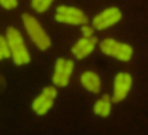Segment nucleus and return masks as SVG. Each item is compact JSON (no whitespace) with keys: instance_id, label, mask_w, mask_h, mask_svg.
Instances as JSON below:
<instances>
[{"instance_id":"nucleus-1","label":"nucleus","mask_w":148,"mask_h":135,"mask_svg":"<svg viewBox=\"0 0 148 135\" xmlns=\"http://www.w3.org/2000/svg\"><path fill=\"white\" fill-rule=\"evenodd\" d=\"M21 20L25 32L34 46L42 51L49 49L51 45L50 38L38 19L29 13H24Z\"/></svg>"},{"instance_id":"nucleus-2","label":"nucleus","mask_w":148,"mask_h":135,"mask_svg":"<svg viewBox=\"0 0 148 135\" xmlns=\"http://www.w3.org/2000/svg\"><path fill=\"white\" fill-rule=\"evenodd\" d=\"M4 37L9 46L11 58L14 64L23 66L29 63L31 55L24 38L18 29L14 27L8 28Z\"/></svg>"},{"instance_id":"nucleus-3","label":"nucleus","mask_w":148,"mask_h":135,"mask_svg":"<svg viewBox=\"0 0 148 135\" xmlns=\"http://www.w3.org/2000/svg\"><path fill=\"white\" fill-rule=\"evenodd\" d=\"M99 49L104 55L120 61H129L133 55L132 47L129 44L112 38L102 40Z\"/></svg>"},{"instance_id":"nucleus-4","label":"nucleus","mask_w":148,"mask_h":135,"mask_svg":"<svg viewBox=\"0 0 148 135\" xmlns=\"http://www.w3.org/2000/svg\"><path fill=\"white\" fill-rule=\"evenodd\" d=\"M55 18L59 23L71 26H82L88 22L87 16L82 10L65 5L57 7Z\"/></svg>"},{"instance_id":"nucleus-5","label":"nucleus","mask_w":148,"mask_h":135,"mask_svg":"<svg viewBox=\"0 0 148 135\" xmlns=\"http://www.w3.org/2000/svg\"><path fill=\"white\" fill-rule=\"evenodd\" d=\"M122 18V12L116 6H110L96 15L92 20V26L98 31H104L117 24Z\"/></svg>"},{"instance_id":"nucleus-6","label":"nucleus","mask_w":148,"mask_h":135,"mask_svg":"<svg viewBox=\"0 0 148 135\" xmlns=\"http://www.w3.org/2000/svg\"><path fill=\"white\" fill-rule=\"evenodd\" d=\"M57 95L58 91L55 87L51 86L45 87L32 101V110L38 116L46 115L53 107Z\"/></svg>"},{"instance_id":"nucleus-7","label":"nucleus","mask_w":148,"mask_h":135,"mask_svg":"<svg viewBox=\"0 0 148 135\" xmlns=\"http://www.w3.org/2000/svg\"><path fill=\"white\" fill-rule=\"evenodd\" d=\"M75 68L73 60L59 58L55 62L53 71L52 81L55 86L64 88L67 86L71 79Z\"/></svg>"},{"instance_id":"nucleus-8","label":"nucleus","mask_w":148,"mask_h":135,"mask_svg":"<svg viewBox=\"0 0 148 135\" xmlns=\"http://www.w3.org/2000/svg\"><path fill=\"white\" fill-rule=\"evenodd\" d=\"M132 78L127 72H121L114 78L112 99L115 103L124 100L129 95L132 86Z\"/></svg>"},{"instance_id":"nucleus-9","label":"nucleus","mask_w":148,"mask_h":135,"mask_svg":"<svg viewBox=\"0 0 148 135\" xmlns=\"http://www.w3.org/2000/svg\"><path fill=\"white\" fill-rule=\"evenodd\" d=\"M97 42L95 36L82 37L74 43L71 48V53L78 60L86 58L95 49Z\"/></svg>"},{"instance_id":"nucleus-10","label":"nucleus","mask_w":148,"mask_h":135,"mask_svg":"<svg viewBox=\"0 0 148 135\" xmlns=\"http://www.w3.org/2000/svg\"><path fill=\"white\" fill-rule=\"evenodd\" d=\"M80 82L87 91L99 93L102 89V81L99 74L92 71H86L80 75Z\"/></svg>"},{"instance_id":"nucleus-11","label":"nucleus","mask_w":148,"mask_h":135,"mask_svg":"<svg viewBox=\"0 0 148 135\" xmlns=\"http://www.w3.org/2000/svg\"><path fill=\"white\" fill-rule=\"evenodd\" d=\"M112 98L108 94H105L96 101L93 106L94 114L99 117L106 118L111 114Z\"/></svg>"},{"instance_id":"nucleus-12","label":"nucleus","mask_w":148,"mask_h":135,"mask_svg":"<svg viewBox=\"0 0 148 135\" xmlns=\"http://www.w3.org/2000/svg\"><path fill=\"white\" fill-rule=\"evenodd\" d=\"M55 1V0H31V8L35 12L42 14L49 9Z\"/></svg>"},{"instance_id":"nucleus-13","label":"nucleus","mask_w":148,"mask_h":135,"mask_svg":"<svg viewBox=\"0 0 148 135\" xmlns=\"http://www.w3.org/2000/svg\"><path fill=\"white\" fill-rule=\"evenodd\" d=\"M0 57L1 60L11 57L9 46L6 41L5 37L4 36H1V37Z\"/></svg>"},{"instance_id":"nucleus-14","label":"nucleus","mask_w":148,"mask_h":135,"mask_svg":"<svg viewBox=\"0 0 148 135\" xmlns=\"http://www.w3.org/2000/svg\"><path fill=\"white\" fill-rule=\"evenodd\" d=\"M18 4V0H1V5L4 9L13 10L16 9Z\"/></svg>"},{"instance_id":"nucleus-15","label":"nucleus","mask_w":148,"mask_h":135,"mask_svg":"<svg viewBox=\"0 0 148 135\" xmlns=\"http://www.w3.org/2000/svg\"><path fill=\"white\" fill-rule=\"evenodd\" d=\"M81 33L83 37H92L94 33V29L92 26H90L87 24L83 25L81 27Z\"/></svg>"}]
</instances>
